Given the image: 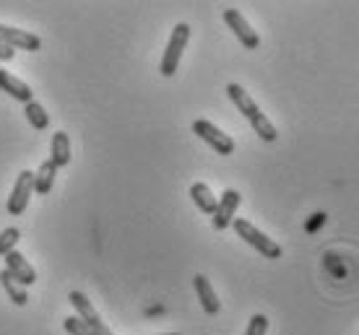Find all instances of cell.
Wrapping results in <instances>:
<instances>
[{"mask_svg":"<svg viewBox=\"0 0 359 335\" xmlns=\"http://www.w3.org/2000/svg\"><path fill=\"white\" fill-rule=\"evenodd\" d=\"M226 94H229V99H232L234 107L243 112V117L252 125V130L258 133V138L266 141V143H273V141L278 138L276 127H273V122L263 115L261 107L255 104V99H252L250 94H248L240 83H229V86H226Z\"/></svg>","mask_w":359,"mask_h":335,"instance_id":"obj_1","label":"cell"},{"mask_svg":"<svg viewBox=\"0 0 359 335\" xmlns=\"http://www.w3.org/2000/svg\"><path fill=\"white\" fill-rule=\"evenodd\" d=\"M232 227H234V231H237V236H240L243 242H248L252 250H258L263 257H269V260H278V257H281V247H278L271 236L263 234L258 227H252L250 221H245V218H234Z\"/></svg>","mask_w":359,"mask_h":335,"instance_id":"obj_2","label":"cell"},{"mask_svg":"<svg viewBox=\"0 0 359 335\" xmlns=\"http://www.w3.org/2000/svg\"><path fill=\"white\" fill-rule=\"evenodd\" d=\"M188 39H190V27L188 24H177V27L172 29L170 34V42H167V50L162 55V65H159V73L162 76H175L180 68V60H182V50L188 47Z\"/></svg>","mask_w":359,"mask_h":335,"instance_id":"obj_3","label":"cell"},{"mask_svg":"<svg viewBox=\"0 0 359 335\" xmlns=\"http://www.w3.org/2000/svg\"><path fill=\"white\" fill-rule=\"evenodd\" d=\"M193 133H196L203 143H208L214 148L219 156H229L234 154V141L232 136H226L224 130H219L214 122H208V120H196L193 122Z\"/></svg>","mask_w":359,"mask_h":335,"instance_id":"obj_4","label":"cell"},{"mask_svg":"<svg viewBox=\"0 0 359 335\" xmlns=\"http://www.w3.org/2000/svg\"><path fill=\"white\" fill-rule=\"evenodd\" d=\"M68 299H71L73 309L79 312V318H81L83 322L89 325L91 333H94V335H115L107 327V322L99 318V312L94 309V304H91V301L86 299V297H83L81 291H71V297H68Z\"/></svg>","mask_w":359,"mask_h":335,"instance_id":"obj_5","label":"cell"},{"mask_svg":"<svg viewBox=\"0 0 359 335\" xmlns=\"http://www.w3.org/2000/svg\"><path fill=\"white\" fill-rule=\"evenodd\" d=\"M224 21H226V27L234 31V36L240 39V45H243L245 50H258V47H261V36H258V31L248 24V18H245L237 8H226Z\"/></svg>","mask_w":359,"mask_h":335,"instance_id":"obj_6","label":"cell"},{"mask_svg":"<svg viewBox=\"0 0 359 335\" xmlns=\"http://www.w3.org/2000/svg\"><path fill=\"white\" fill-rule=\"evenodd\" d=\"M32 192H34V172H24L16 177V185H13V190L8 195V213L11 216H21L29 206V198H32Z\"/></svg>","mask_w":359,"mask_h":335,"instance_id":"obj_7","label":"cell"},{"mask_svg":"<svg viewBox=\"0 0 359 335\" xmlns=\"http://www.w3.org/2000/svg\"><path fill=\"white\" fill-rule=\"evenodd\" d=\"M240 203H243V198H240V192L237 190L226 187V190L222 192L219 206H216V213H214V229L216 231H224V229L232 227L234 213H237V208H240Z\"/></svg>","mask_w":359,"mask_h":335,"instance_id":"obj_8","label":"cell"},{"mask_svg":"<svg viewBox=\"0 0 359 335\" xmlns=\"http://www.w3.org/2000/svg\"><path fill=\"white\" fill-rule=\"evenodd\" d=\"M0 42L8 45L11 50H27V52H36L42 50V39L32 31H24V29H13V27H3L0 24Z\"/></svg>","mask_w":359,"mask_h":335,"instance_id":"obj_9","label":"cell"},{"mask_svg":"<svg viewBox=\"0 0 359 335\" xmlns=\"http://www.w3.org/2000/svg\"><path fill=\"white\" fill-rule=\"evenodd\" d=\"M6 271H8L21 286H32V283H36V271L29 265L27 257H24L21 252H16V250L6 255Z\"/></svg>","mask_w":359,"mask_h":335,"instance_id":"obj_10","label":"cell"},{"mask_svg":"<svg viewBox=\"0 0 359 335\" xmlns=\"http://www.w3.org/2000/svg\"><path fill=\"white\" fill-rule=\"evenodd\" d=\"M193 286H196L198 301H201L203 312H206V315H219V309H222V301H219L214 286H211V281H208L206 276H201V273H198L196 278H193Z\"/></svg>","mask_w":359,"mask_h":335,"instance_id":"obj_11","label":"cell"},{"mask_svg":"<svg viewBox=\"0 0 359 335\" xmlns=\"http://www.w3.org/2000/svg\"><path fill=\"white\" fill-rule=\"evenodd\" d=\"M0 91H6L8 97L24 101V104H29L32 97H34V91L29 89V83H24L21 78H16V76H11L8 71H0Z\"/></svg>","mask_w":359,"mask_h":335,"instance_id":"obj_12","label":"cell"},{"mask_svg":"<svg viewBox=\"0 0 359 335\" xmlns=\"http://www.w3.org/2000/svg\"><path fill=\"white\" fill-rule=\"evenodd\" d=\"M190 198H193V203L198 206L201 213H208V216H214L216 213L219 200H216V195L211 192V187H208L206 182H196V185L190 187Z\"/></svg>","mask_w":359,"mask_h":335,"instance_id":"obj_13","label":"cell"},{"mask_svg":"<svg viewBox=\"0 0 359 335\" xmlns=\"http://www.w3.org/2000/svg\"><path fill=\"white\" fill-rule=\"evenodd\" d=\"M53 156H50V162L57 166V169H63V166H68V162H71V138H68V133H55L53 136Z\"/></svg>","mask_w":359,"mask_h":335,"instance_id":"obj_14","label":"cell"},{"mask_svg":"<svg viewBox=\"0 0 359 335\" xmlns=\"http://www.w3.org/2000/svg\"><path fill=\"white\" fill-rule=\"evenodd\" d=\"M55 174H57V166H55L50 159L39 164V169L34 172V192L36 195H47V192L53 190Z\"/></svg>","mask_w":359,"mask_h":335,"instance_id":"obj_15","label":"cell"},{"mask_svg":"<svg viewBox=\"0 0 359 335\" xmlns=\"http://www.w3.org/2000/svg\"><path fill=\"white\" fill-rule=\"evenodd\" d=\"M0 286H3V291L8 294V299L16 304V307H24L29 301V297H27V291H24V286L11 276L8 271H0Z\"/></svg>","mask_w":359,"mask_h":335,"instance_id":"obj_16","label":"cell"},{"mask_svg":"<svg viewBox=\"0 0 359 335\" xmlns=\"http://www.w3.org/2000/svg\"><path fill=\"white\" fill-rule=\"evenodd\" d=\"M24 115H27L29 125L34 127V130H47V125H50V115H47V109L34 99L29 101V104H24Z\"/></svg>","mask_w":359,"mask_h":335,"instance_id":"obj_17","label":"cell"},{"mask_svg":"<svg viewBox=\"0 0 359 335\" xmlns=\"http://www.w3.org/2000/svg\"><path fill=\"white\" fill-rule=\"evenodd\" d=\"M18 239H21V231H18L16 227H8L0 231V255L6 257L8 252H13L18 245Z\"/></svg>","mask_w":359,"mask_h":335,"instance_id":"obj_18","label":"cell"},{"mask_svg":"<svg viewBox=\"0 0 359 335\" xmlns=\"http://www.w3.org/2000/svg\"><path fill=\"white\" fill-rule=\"evenodd\" d=\"M63 327H65V333H68V335H94L89 330V325H86V322H83L79 315H73V318H65L63 320Z\"/></svg>","mask_w":359,"mask_h":335,"instance_id":"obj_19","label":"cell"},{"mask_svg":"<svg viewBox=\"0 0 359 335\" xmlns=\"http://www.w3.org/2000/svg\"><path fill=\"white\" fill-rule=\"evenodd\" d=\"M266 333H269V318L266 315H252L245 335H266Z\"/></svg>","mask_w":359,"mask_h":335,"instance_id":"obj_20","label":"cell"},{"mask_svg":"<svg viewBox=\"0 0 359 335\" xmlns=\"http://www.w3.org/2000/svg\"><path fill=\"white\" fill-rule=\"evenodd\" d=\"M13 57H16V50H11L8 45L0 42V63H8V60H13Z\"/></svg>","mask_w":359,"mask_h":335,"instance_id":"obj_21","label":"cell"},{"mask_svg":"<svg viewBox=\"0 0 359 335\" xmlns=\"http://www.w3.org/2000/svg\"><path fill=\"white\" fill-rule=\"evenodd\" d=\"M323 224H325V213H315V218L307 224V231H315V229L323 227Z\"/></svg>","mask_w":359,"mask_h":335,"instance_id":"obj_22","label":"cell"},{"mask_svg":"<svg viewBox=\"0 0 359 335\" xmlns=\"http://www.w3.org/2000/svg\"><path fill=\"white\" fill-rule=\"evenodd\" d=\"M162 335H180V333H162Z\"/></svg>","mask_w":359,"mask_h":335,"instance_id":"obj_23","label":"cell"}]
</instances>
